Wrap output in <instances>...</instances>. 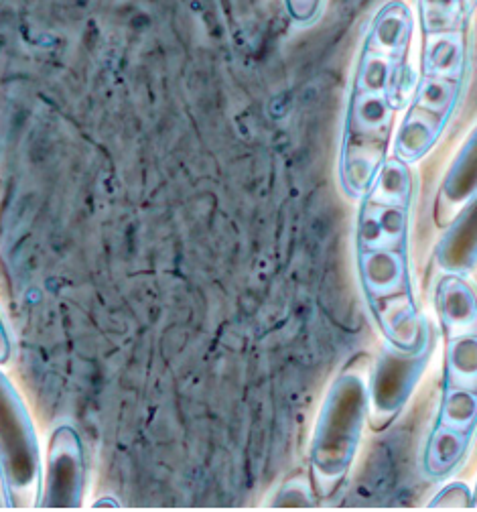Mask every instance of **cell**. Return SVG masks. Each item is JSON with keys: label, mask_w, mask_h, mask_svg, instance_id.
Instances as JSON below:
<instances>
[{"label": "cell", "mask_w": 477, "mask_h": 512, "mask_svg": "<svg viewBox=\"0 0 477 512\" xmlns=\"http://www.w3.org/2000/svg\"><path fill=\"white\" fill-rule=\"evenodd\" d=\"M275 504L277 506H309V504H313L311 502V490L301 480H295L279 492Z\"/></svg>", "instance_id": "cell-11"}, {"label": "cell", "mask_w": 477, "mask_h": 512, "mask_svg": "<svg viewBox=\"0 0 477 512\" xmlns=\"http://www.w3.org/2000/svg\"><path fill=\"white\" fill-rule=\"evenodd\" d=\"M477 196V126L453 159L441 185V204L449 212H459Z\"/></svg>", "instance_id": "cell-9"}, {"label": "cell", "mask_w": 477, "mask_h": 512, "mask_svg": "<svg viewBox=\"0 0 477 512\" xmlns=\"http://www.w3.org/2000/svg\"><path fill=\"white\" fill-rule=\"evenodd\" d=\"M435 256L445 275L467 277L477 267V196L455 214Z\"/></svg>", "instance_id": "cell-8"}, {"label": "cell", "mask_w": 477, "mask_h": 512, "mask_svg": "<svg viewBox=\"0 0 477 512\" xmlns=\"http://www.w3.org/2000/svg\"><path fill=\"white\" fill-rule=\"evenodd\" d=\"M86 494V456L78 431L59 425L47 445L39 508H78Z\"/></svg>", "instance_id": "cell-6"}, {"label": "cell", "mask_w": 477, "mask_h": 512, "mask_svg": "<svg viewBox=\"0 0 477 512\" xmlns=\"http://www.w3.org/2000/svg\"><path fill=\"white\" fill-rule=\"evenodd\" d=\"M370 413L368 382L356 372L339 374L323 401L311 439V466L321 484H335L350 470Z\"/></svg>", "instance_id": "cell-3"}, {"label": "cell", "mask_w": 477, "mask_h": 512, "mask_svg": "<svg viewBox=\"0 0 477 512\" xmlns=\"http://www.w3.org/2000/svg\"><path fill=\"white\" fill-rule=\"evenodd\" d=\"M433 336L431 328L413 348H398L386 342L368 382L370 413L378 419H390L411 399L413 391L431 360Z\"/></svg>", "instance_id": "cell-5"}, {"label": "cell", "mask_w": 477, "mask_h": 512, "mask_svg": "<svg viewBox=\"0 0 477 512\" xmlns=\"http://www.w3.org/2000/svg\"><path fill=\"white\" fill-rule=\"evenodd\" d=\"M43 462L33 419L0 370V484L9 508H37Z\"/></svg>", "instance_id": "cell-4"}, {"label": "cell", "mask_w": 477, "mask_h": 512, "mask_svg": "<svg viewBox=\"0 0 477 512\" xmlns=\"http://www.w3.org/2000/svg\"><path fill=\"white\" fill-rule=\"evenodd\" d=\"M431 506H441V508H455V506H471V492L465 484L461 482H453L449 486H445L435 500L431 502Z\"/></svg>", "instance_id": "cell-10"}, {"label": "cell", "mask_w": 477, "mask_h": 512, "mask_svg": "<svg viewBox=\"0 0 477 512\" xmlns=\"http://www.w3.org/2000/svg\"><path fill=\"white\" fill-rule=\"evenodd\" d=\"M413 33L411 7L386 3L374 15L364 37L339 155V181L350 198H364L388 161L392 122L402 104Z\"/></svg>", "instance_id": "cell-2"}, {"label": "cell", "mask_w": 477, "mask_h": 512, "mask_svg": "<svg viewBox=\"0 0 477 512\" xmlns=\"http://www.w3.org/2000/svg\"><path fill=\"white\" fill-rule=\"evenodd\" d=\"M471 504L477 506V484H475V490H473V494H471Z\"/></svg>", "instance_id": "cell-14"}, {"label": "cell", "mask_w": 477, "mask_h": 512, "mask_svg": "<svg viewBox=\"0 0 477 512\" xmlns=\"http://www.w3.org/2000/svg\"><path fill=\"white\" fill-rule=\"evenodd\" d=\"M413 187L411 167L388 159L362 198L356 230L364 297L378 330L398 348H413L429 328L417 309L408 269Z\"/></svg>", "instance_id": "cell-1"}, {"label": "cell", "mask_w": 477, "mask_h": 512, "mask_svg": "<svg viewBox=\"0 0 477 512\" xmlns=\"http://www.w3.org/2000/svg\"><path fill=\"white\" fill-rule=\"evenodd\" d=\"M9 358H11V338L3 317H0V364H5Z\"/></svg>", "instance_id": "cell-13"}, {"label": "cell", "mask_w": 477, "mask_h": 512, "mask_svg": "<svg viewBox=\"0 0 477 512\" xmlns=\"http://www.w3.org/2000/svg\"><path fill=\"white\" fill-rule=\"evenodd\" d=\"M445 334L443 397H477V317L441 322Z\"/></svg>", "instance_id": "cell-7"}, {"label": "cell", "mask_w": 477, "mask_h": 512, "mask_svg": "<svg viewBox=\"0 0 477 512\" xmlns=\"http://www.w3.org/2000/svg\"><path fill=\"white\" fill-rule=\"evenodd\" d=\"M291 19L297 23H309L317 17V13L323 9V5H309V3H289L287 5Z\"/></svg>", "instance_id": "cell-12"}]
</instances>
